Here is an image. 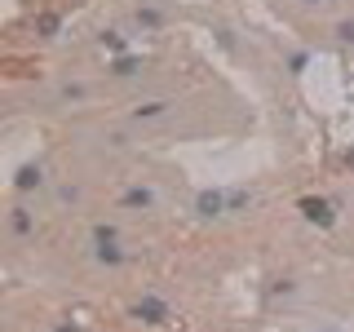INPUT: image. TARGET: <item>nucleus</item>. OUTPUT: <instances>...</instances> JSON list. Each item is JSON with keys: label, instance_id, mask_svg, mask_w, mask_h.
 <instances>
[{"label": "nucleus", "instance_id": "nucleus-6", "mask_svg": "<svg viewBox=\"0 0 354 332\" xmlns=\"http://www.w3.org/2000/svg\"><path fill=\"white\" fill-rule=\"evenodd\" d=\"M301 213H306V221H315V226H332V204L328 199H301Z\"/></svg>", "mask_w": 354, "mask_h": 332}, {"label": "nucleus", "instance_id": "nucleus-9", "mask_svg": "<svg viewBox=\"0 0 354 332\" xmlns=\"http://www.w3.org/2000/svg\"><path fill=\"white\" fill-rule=\"evenodd\" d=\"M248 204H252L248 191H230V195H226V213H239V208H248Z\"/></svg>", "mask_w": 354, "mask_h": 332}, {"label": "nucleus", "instance_id": "nucleus-10", "mask_svg": "<svg viewBox=\"0 0 354 332\" xmlns=\"http://www.w3.org/2000/svg\"><path fill=\"white\" fill-rule=\"evenodd\" d=\"M332 36H337L341 44H354V18H341L337 27H332Z\"/></svg>", "mask_w": 354, "mask_h": 332}, {"label": "nucleus", "instance_id": "nucleus-4", "mask_svg": "<svg viewBox=\"0 0 354 332\" xmlns=\"http://www.w3.org/2000/svg\"><path fill=\"white\" fill-rule=\"evenodd\" d=\"M195 213L199 217H221V213H226V195H221V191H199Z\"/></svg>", "mask_w": 354, "mask_h": 332}, {"label": "nucleus", "instance_id": "nucleus-5", "mask_svg": "<svg viewBox=\"0 0 354 332\" xmlns=\"http://www.w3.org/2000/svg\"><path fill=\"white\" fill-rule=\"evenodd\" d=\"M120 208H142V213H147V208H155V191L151 186H129V191L120 195Z\"/></svg>", "mask_w": 354, "mask_h": 332}, {"label": "nucleus", "instance_id": "nucleus-11", "mask_svg": "<svg viewBox=\"0 0 354 332\" xmlns=\"http://www.w3.org/2000/svg\"><path fill=\"white\" fill-rule=\"evenodd\" d=\"M80 186H58V199H62V204H80Z\"/></svg>", "mask_w": 354, "mask_h": 332}, {"label": "nucleus", "instance_id": "nucleus-7", "mask_svg": "<svg viewBox=\"0 0 354 332\" xmlns=\"http://www.w3.org/2000/svg\"><path fill=\"white\" fill-rule=\"evenodd\" d=\"M18 191H40V186H44V169H40V164H27V169H22L18 173Z\"/></svg>", "mask_w": 354, "mask_h": 332}, {"label": "nucleus", "instance_id": "nucleus-3", "mask_svg": "<svg viewBox=\"0 0 354 332\" xmlns=\"http://www.w3.org/2000/svg\"><path fill=\"white\" fill-rule=\"evenodd\" d=\"M31 230H36V213H31V208H9V235L14 239H27Z\"/></svg>", "mask_w": 354, "mask_h": 332}, {"label": "nucleus", "instance_id": "nucleus-14", "mask_svg": "<svg viewBox=\"0 0 354 332\" xmlns=\"http://www.w3.org/2000/svg\"><path fill=\"white\" fill-rule=\"evenodd\" d=\"M53 332H80V324H66V319H58V324H53Z\"/></svg>", "mask_w": 354, "mask_h": 332}, {"label": "nucleus", "instance_id": "nucleus-8", "mask_svg": "<svg viewBox=\"0 0 354 332\" xmlns=\"http://www.w3.org/2000/svg\"><path fill=\"white\" fill-rule=\"evenodd\" d=\"M58 98H62V102H84V98H88V84H62Z\"/></svg>", "mask_w": 354, "mask_h": 332}, {"label": "nucleus", "instance_id": "nucleus-15", "mask_svg": "<svg viewBox=\"0 0 354 332\" xmlns=\"http://www.w3.org/2000/svg\"><path fill=\"white\" fill-rule=\"evenodd\" d=\"M306 9H324V5H332V0H301Z\"/></svg>", "mask_w": 354, "mask_h": 332}, {"label": "nucleus", "instance_id": "nucleus-13", "mask_svg": "<svg viewBox=\"0 0 354 332\" xmlns=\"http://www.w3.org/2000/svg\"><path fill=\"white\" fill-rule=\"evenodd\" d=\"M138 22H142V27H155V22H160V14H155V9H138Z\"/></svg>", "mask_w": 354, "mask_h": 332}, {"label": "nucleus", "instance_id": "nucleus-2", "mask_svg": "<svg viewBox=\"0 0 354 332\" xmlns=\"http://www.w3.org/2000/svg\"><path fill=\"white\" fill-rule=\"evenodd\" d=\"M129 315H133V319H142V324H164V319H169V306L155 302V297H147V302H133V306H129Z\"/></svg>", "mask_w": 354, "mask_h": 332}, {"label": "nucleus", "instance_id": "nucleus-12", "mask_svg": "<svg viewBox=\"0 0 354 332\" xmlns=\"http://www.w3.org/2000/svg\"><path fill=\"white\" fill-rule=\"evenodd\" d=\"M133 71H138V58H120L115 62V75H133Z\"/></svg>", "mask_w": 354, "mask_h": 332}, {"label": "nucleus", "instance_id": "nucleus-1", "mask_svg": "<svg viewBox=\"0 0 354 332\" xmlns=\"http://www.w3.org/2000/svg\"><path fill=\"white\" fill-rule=\"evenodd\" d=\"M173 98H151V102H138L129 111V120L133 124H155V120H164V116H173Z\"/></svg>", "mask_w": 354, "mask_h": 332}]
</instances>
